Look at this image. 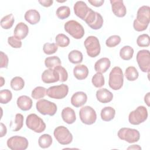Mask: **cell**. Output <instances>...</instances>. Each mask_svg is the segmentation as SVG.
<instances>
[{"label":"cell","instance_id":"obj_6","mask_svg":"<svg viewBox=\"0 0 150 150\" xmlns=\"http://www.w3.org/2000/svg\"><path fill=\"white\" fill-rule=\"evenodd\" d=\"M147 118V109L144 106L141 105L129 113L128 121L132 125H139L145 121Z\"/></svg>","mask_w":150,"mask_h":150},{"label":"cell","instance_id":"obj_13","mask_svg":"<svg viewBox=\"0 0 150 150\" xmlns=\"http://www.w3.org/2000/svg\"><path fill=\"white\" fill-rule=\"evenodd\" d=\"M6 144L12 150H25L28 148L29 142L25 137L16 135L9 138L7 140Z\"/></svg>","mask_w":150,"mask_h":150},{"label":"cell","instance_id":"obj_20","mask_svg":"<svg viewBox=\"0 0 150 150\" xmlns=\"http://www.w3.org/2000/svg\"><path fill=\"white\" fill-rule=\"evenodd\" d=\"M96 98L100 103H108L112 101L113 94L107 88H101L97 91Z\"/></svg>","mask_w":150,"mask_h":150},{"label":"cell","instance_id":"obj_45","mask_svg":"<svg viewBox=\"0 0 150 150\" xmlns=\"http://www.w3.org/2000/svg\"><path fill=\"white\" fill-rule=\"evenodd\" d=\"M0 54H1L0 67L1 68H7L8 65V62H9L8 56L2 51L0 52Z\"/></svg>","mask_w":150,"mask_h":150},{"label":"cell","instance_id":"obj_28","mask_svg":"<svg viewBox=\"0 0 150 150\" xmlns=\"http://www.w3.org/2000/svg\"><path fill=\"white\" fill-rule=\"evenodd\" d=\"M23 116L20 113H18L15 115L14 122H11L10 127L13 131H19L23 125Z\"/></svg>","mask_w":150,"mask_h":150},{"label":"cell","instance_id":"obj_3","mask_svg":"<svg viewBox=\"0 0 150 150\" xmlns=\"http://www.w3.org/2000/svg\"><path fill=\"white\" fill-rule=\"evenodd\" d=\"M26 125L28 128L36 133H41L46 129V124L43 120L35 114H30L27 116Z\"/></svg>","mask_w":150,"mask_h":150},{"label":"cell","instance_id":"obj_50","mask_svg":"<svg viewBox=\"0 0 150 150\" xmlns=\"http://www.w3.org/2000/svg\"><path fill=\"white\" fill-rule=\"evenodd\" d=\"M141 149V147L139 146L138 145H133L132 146H129L127 148V149Z\"/></svg>","mask_w":150,"mask_h":150},{"label":"cell","instance_id":"obj_32","mask_svg":"<svg viewBox=\"0 0 150 150\" xmlns=\"http://www.w3.org/2000/svg\"><path fill=\"white\" fill-rule=\"evenodd\" d=\"M45 64L46 67L54 69L57 66H61L62 62L59 57L53 56L46 57L45 60Z\"/></svg>","mask_w":150,"mask_h":150},{"label":"cell","instance_id":"obj_23","mask_svg":"<svg viewBox=\"0 0 150 150\" xmlns=\"http://www.w3.org/2000/svg\"><path fill=\"white\" fill-rule=\"evenodd\" d=\"M16 104L21 110L28 111L32 107V100L27 96H21L18 98Z\"/></svg>","mask_w":150,"mask_h":150},{"label":"cell","instance_id":"obj_4","mask_svg":"<svg viewBox=\"0 0 150 150\" xmlns=\"http://www.w3.org/2000/svg\"><path fill=\"white\" fill-rule=\"evenodd\" d=\"M84 47L86 49L88 56L91 57H96L99 55L101 51V46L98 38L94 36H88L84 42Z\"/></svg>","mask_w":150,"mask_h":150},{"label":"cell","instance_id":"obj_5","mask_svg":"<svg viewBox=\"0 0 150 150\" xmlns=\"http://www.w3.org/2000/svg\"><path fill=\"white\" fill-rule=\"evenodd\" d=\"M65 31L76 39L82 38L84 35V29L83 26L74 20H70L64 25Z\"/></svg>","mask_w":150,"mask_h":150},{"label":"cell","instance_id":"obj_26","mask_svg":"<svg viewBox=\"0 0 150 150\" xmlns=\"http://www.w3.org/2000/svg\"><path fill=\"white\" fill-rule=\"evenodd\" d=\"M115 114V110L111 107H105L101 111V118L104 121L112 120Z\"/></svg>","mask_w":150,"mask_h":150},{"label":"cell","instance_id":"obj_49","mask_svg":"<svg viewBox=\"0 0 150 150\" xmlns=\"http://www.w3.org/2000/svg\"><path fill=\"white\" fill-rule=\"evenodd\" d=\"M150 93H148L144 97V101L146 104V105L149 107V98H150Z\"/></svg>","mask_w":150,"mask_h":150},{"label":"cell","instance_id":"obj_29","mask_svg":"<svg viewBox=\"0 0 150 150\" xmlns=\"http://www.w3.org/2000/svg\"><path fill=\"white\" fill-rule=\"evenodd\" d=\"M15 22V18L12 13L4 16L1 20V26L4 29H9L12 28Z\"/></svg>","mask_w":150,"mask_h":150},{"label":"cell","instance_id":"obj_39","mask_svg":"<svg viewBox=\"0 0 150 150\" xmlns=\"http://www.w3.org/2000/svg\"><path fill=\"white\" fill-rule=\"evenodd\" d=\"M12 98V92L9 90L5 89L0 91V103L1 104L8 103Z\"/></svg>","mask_w":150,"mask_h":150},{"label":"cell","instance_id":"obj_38","mask_svg":"<svg viewBox=\"0 0 150 150\" xmlns=\"http://www.w3.org/2000/svg\"><path fill=\"white\" fill-rule=\"evenodd\" d=\"M46 94V89L42 86L35 87L32 91V97L35 100L43 98Z\"/></svg>","mask_w":150,"mask_h":150},{"label":"cell","instance_id":"obj_1","mask_svg":"<svg viewBox=\"0 0 150 150\" xmlns=\"http://www.w3.org/2000/svg\"><path fill=\"white\" fill-rule=\"evenodd\" d=\"M150 8L149 6H141L137 11L136 19L134 21V29L138 32H142L146 29L150 21Z\"/></svg>","mask_w":150,"mask_h":150},{"label":"cell","instance_id":"obj_43","mask_svg":"<svg viewBox=\"0 0 150 150\" xmlns=\"http://www.w3.org/2000/svg\"><path fill=\"white\" fill-rule=\"evenodd\" d=\"M54 69L58 73L60 77L59 81L61 82L66 81L68 79V73L66 70L62 66H59L54 68Z\"/></svg>","mask_w":150,"mask_h":150},{"label":"cell","instance_id":"obj_31","mask_svg":"<svg viewBox=\"0 0 150 150\" xmlns=\"http://www.w3.org/2000/svg\"><path fill=\"white\" fill-rule=\"evenodd\" d=\"M53 142L51 135L47 134H45L40 136L38 139V144L42 148H47L50 146Z\"/></svg>","mask_w":150,"mask_h":150},{"label":"cell","instance_id":"obj_19","mask_svg":"<svg viewBox=\"0 0 150 150\" xmlns=\"http://www.w3.org/2000/svg\"><path fill=\"white\" fill-rule=\"evenodd\" d=\"M29 33L28 26L23 22L18 23L14 29L13 36L19 40L25 39Z\"/></svg>","mask_w":150,"mask_h":150},{"label":"cell","instance_id":"obj_36","mask_svg":"<svg viewBox=\"0 0 150 150\" xmlns=\"http://www.w3.org/2000/svg\"><path fill=\"white\" fill-rule=\"evenodd\" d=\"M91 82L97 88L101 87L104 85V77L101 73L97 72L92 77Z\"/></svg>","mask_w":150,"mask_h":150},{"label":"cell","instance_id":"obj_37","mask_svg":"<svg viewBox=\"0 0 150 150\" xmlns=\"http://www.w3.org/2000/svg\"><path fill=\"white\" fill-rule=\"evenodd\" d=\"M56 14L58 18L60 19H64L70 16V9L67 6H61L57 9Z\"/></svg>","mask_w":150,"mask_h":150},{"label":"cell","instance_id":"obj_15","mask_svg":"<svg viewBox=\"0 0 150 150\" xmlns=\"http://www.w3.org/2000/svg\"><path fill=\"white\" fill-rule=\"evenodd\" d=\"M73 9L76 15L83 21L91 10V8L88 7L86 3L82 1H77L74 5Z\"/></svg>","mask_w":150,"mask_h":150},{"label":"cell","instance_id":"obj_8","mask_svg":"<svg viewBox=\"0 0 150 150\" xmlns=\"http://www.w3.org/2000/svg\"><path fill=\"white\" fill-rule=\"evenodd\" d=\"M38 111L42 115H54L57 111V105L55 103L45 99L39 100L36 104Z\"/></svg>","mask_w":150,"mask_h":150},{"label":"cell","instance_id":"obj_18","mask_svg":"<svg viewBox=\"0 0 150 150\" xmlns=\"http://www.w3.org/2000/svg\"><path fill=\"white\" fill-rule=\"evenodd\" d=\"M87 100V94L83 91H77L73 94L71 98V103L75 107L83 105Z\"/></svg>","mask_w":150,"mask_h":150},{"label":"cell","instance_id":"obj_47","mask_svg":"<svg viewBox=\"0 0 150 150\" xmlns=\"http://www.w3.org/2000/svg\"><path fill=\"white\" fill-rule=\"evenodd\" d=\"M38 2L42 6L45 7H49L52 5L53 3V1L52 0H39Z\"/></svg>","mask_w":150,"mask_h":150},{"label":"cell","instance_id":"obj_24","mask_svg":"<svg viewBox=\"0 0 150 150\" xmlns=\"http://www.w3.org/2000/svg\"><path fill=\"white\" fill-rule=\"evenodd\" d=\"M73 74L77 80H84L88 76V69L84 64H78L73 69Z\"/></svg>","mask_w":150,"mask_h":150},{"label":"cell","instance_id":"obj_21","mask_svg":"<svg viewBox=\"0 0 150 150\" xmlns=\"http://www.w3.org/2000/svg\"><path fill=\"white\" fill-rule=\"evenodd\" d=\"M61 115L63 120L68 124L74 123L76 120V114L74 110L69 107L63 109Z\"/></svg>","mask_w":150,"mask_h":150},{"label":"cell","instance_id":"obj_17","mask_svg":"<svg viewBox=\"0 0 150 150\" xmlns=\"http://www.w3.org/2000/svg\"><path fill=\"white\" fill-rule=\"evenodd\" d=\"M41 78L42 81L47 84L55 83L60 80L58 73L54 69L50 68L45 70L42 73Z\"/></svg>","mask_w":150,"mask_h":150},{"label":"cell","instance_id":"obj_16","mask_svg":"<svg viewBox=\"0 0 150 150\" xmlns=\"http://www.w3.org/2000/svg\"><path fill=\"white\" fill-rule=\"evenodd\" d=\"M112 11L114 14L119 18L125 16L127 13L126 8L122 0H111Z\"/></svg>","mask_w":150,"mask_h":150},{"label":"cell","instance_id":"obj_35","mask_svg":"<svg viewBox=\"0 0 150 150\" xmlns=\"http://www.w3.org/2000/svg\"><path fill=\"white\" fill-rule=\"evenodd\" d=\"M55 41L56 44L61 47H67L70 43L69 38L63 33L58 34L56 36Z\"/></svg>","mask_w":150,"mask_h":150},{"label":"cell","instance_id":"obj_30","mask_svg":"<svg viewBox=\"0 0 150 150\" xmlns=\"http://www.w3.org/2000/svg\"><path fill=\"white\" fill-rule=\"evenodd\" d=\"M134 49L130 46H124L120 50V56L124 60H130L134 54Z\"/></svg>","mask_w":150,"mask_h":150},{"label":"cell","instance_id":"obj_10","mask_svg":"<svg viewBox=\"0 0 150 150\" xmlns=\"http://www.w3.org/2000/svg\"><path fill=\"white\" fill-rule=\"evenodd\" d=\"M69 92V87L64 84L53 86L49 87L46 90V95L54 99H63L66 97Z\"/></svg>","mask_w":150,"mask_h":150},{"label":"cell","instance_id":"obj_14","mask_svg":"<svg viewBox=\"0 0 150 150\" xmlns=\"http://www.w3.org/2000/svg\"><path fill=\"white\" fill-rule=\"evenodd\" d=\"M137 62L141 70L149 73L150 70V55L148 50H141L137 54Z\"/></svg>","mask_w":150,"mask_h":150},{"label":"cell","instance_id":"obj_25","mask_svg":"<svg viewBox=\"0 0 150 150\" xmlns=\"http://www.w3.org/2000/svg\"><path fill=\"white\" fill-rule=\"evenodd\" d=\"M24 18L30 24L35 25L40 21V15L38 11L35 9H29L26 12Z\"/></svg>","mask_w":150,"mask_h":150},{"label":"cell","instance_id":"obj_27","mask_svg":"<svg viewBox=\"0 0 150 150\" xmlns=\"http://www.w3.org/2000/svg\"><path fill=\"white\" fill-rule=\"evenodd\" d=\"M68 59L71 63L78 64L82 62L83 56L82 53L79 50H73L69 53Z\"/></svg>","mask_w":150,"mask_h":150},{"label":"cell","instance_id":"obj_46","mask_svg":"<svg viewBox=\"0 0 150 150\" xmlns=\"http://www.w3.org/2000/svg\"><path fill=\"white\" fill-rule=\"evenodd\" d=\"M88 2L94 6L99 7L103 5L104 1V0H88Z\"/></svg>","mask_w":150,"mask_h":150},{"label":"cell","instance_id":"obj_44","mask_svg":"<svg viewBox=\"0 0 150 150\" xmlns=\"http://www.w3.org/2000/svg\"><path fill=\"white\" fill-rule=\"evenodd\" d=\"M8 43L11 47L13 48H20L22 45L21 40L18 39L14 36H9L8 38Z\"/></svg>","mask_w":150,"mask_h":150},{"label":"cell","instance_id":"obj_22","mask_svg":"<svg viewBox=\"0 0 150 150\" xmlns=\"http://www.w3.org/2000/svg\"><path fill=\"white\" fill-rule=\"evenodd\" d=\"M111 62L107 57H103L98 60L94 64V70L97 72L105 73L110 68Z\"/></svg>","mask_w":150,"mask_h":150},{"label":"cell","instance_id":"obj_51","mask_svg":"<svg viewBox=\"0 0 150 150\" xmlns=\"http://www.w3.org/2000/svg\"><path fill=\"white\" fill-rule=\"evenodd\" d=\"M0 80H1V87H2L5 83V80L2 77H0Z\"/></svg>","mask_w":150,"mask_h":150},{"label":"cell","instance_id":"obj_42","mask_svg":"<svg viewBox=\"0 0 150 150\" xmlns=\"http://www.w3.org/2000/svg\"><path fill=\"white\" fill-rule=\"evenodd\" d=\"M121 38L118 35H112L105 41V45L108 47H114L120 44Z\"/></svg>","mask_w":150,"mask_h":150},{"label":"cell","instance_id":"obj_48","mask_svg":"<svg viewBox=\"0 0 150 150\" xmlns=\"http://www.w3.org/2000/svg\"><path fill=\"white\" fill-rule=\"evenodd\" d=\"M1 137H3L4 135H6V132H7V129L6 126L2 123H1Z\"/></svg>","mask_w":150,"mask_h":150},{"label":"cell","instance_id":"obj_33","mask_svg":"<svg viewBox=\"0 0 150 150\" xmlns=\"http://www.w3.org/2000/svg\"><path fill=\"white\" fill-rule=\"evenodd\" d=\"M10 85L13 90L19 91L24 87L25 81L22 77L19 76H16L12 78L11 81Z\"/></svg>","mask_w":150,"mask_h":150},{"label":"cell","instance_id":"obj_11","mask_svg":"<svg viewBox=\"0 0 150 150\" xmlns=\"http://www.w3.org/2000/svg\"><path fill=\"white\" fill-rule=\"evenodd\" d=\"M79 116L81 122L86 125L94 124L97 119L96 111L90 106H84L80 108Z\"/></svg>","mask_w":150,"mask_h":150},{"label":"cell","instance_id":"obj_2","mask_svg":"<svg viewBox=\"0 0 150 150\" xmlns=\"http://www.w3.org/2000/svg\"><path fill=\"white\" fill-rule=\"evenodd\" d=\"M124 74L122 69L118 66L112 69L109 74L108 85L114 90H120L123 86Z\"/></svg>","mask_w":150,"mask_h":150},{"label":"cell","instance_id":"obj_40","mask_svg":"<svg viewBox=\"0 0 150 150\" xmlns=\"http://www.w3.org/2000/svg\"><path fill=\"white\" fill-rule=\"evenodd\" d=\"M137 43L139 47H148L149 46L150 39L148 34H142L137 39Z\"/></svg>","mask_w":150,"mask_h":150},{"label":"cell","instance_id":"obj_7","mask_svg":"<svg viewBox=\"0 0 150 150\" xmlns=\"http://www.w3.org/2000/svg\"><path fill=\"white\" fill-rule=\"evenodd\" d=\"M53 135L57 142L62 145H68L73 141V135L69 130L64 126L56 127L53 132Z\"/></svg>","mask_w":150,"mask_h":150},{"label":"cell","instance_id":"obj_9","mask_svg":"<svg viewBox=\"0 0 150 150\" xmlns=\"http://www.w3.org/2000/svg\"><path fill=\"white\" fill-rule=\"evenodd\" d=\"M120 139L125 141L128 143H134L139 141L140 134L136 129L129 128H121L117 133Z\"/></svg>","mask_w":150,"mask_h":150},{"label":"cell","instance_id":"obj_41","mask_svg":"<svg viewBox=\"0 0 150 150\" xmlns=\"http://www.w3.org/2000/svg\"><path fill=\"white\" fill-rule=\"evenodd\" d=\"M58 49L57 45L54 43H46L43 47V52L46 54H52L57 52Z\"/></svg>","mask_w":150,"mask_h":150},{"label":"cell","instance_id":"obj_12","mask_svg":"<svg viewBox=\"0 0 150 150\" xmlns=\"http://www.w3.org/2000/svg\"><path fill=\"white\" fill-rule=\"evenodd\" d=\"M84 21L91 29L94 30L100 29L103 25V18L101 14L91 9Z\"/></svg>","mask_w":150,"mask_h":150},{"label":"cell","instance_id":"obj_34","mask_svg":"<svg viewBox=\"0 0 150 150\" xmlns=\"http://www.w3.org/2000/svg\"><path fill=\"white\" fill-rule=\"evenodd\" d=\"M125 76L128 81H135L138 79L139 73L135 67L129 66L125 69Z\"/></svg>","mask_w":150,"mask_h":150}]
</instances>
